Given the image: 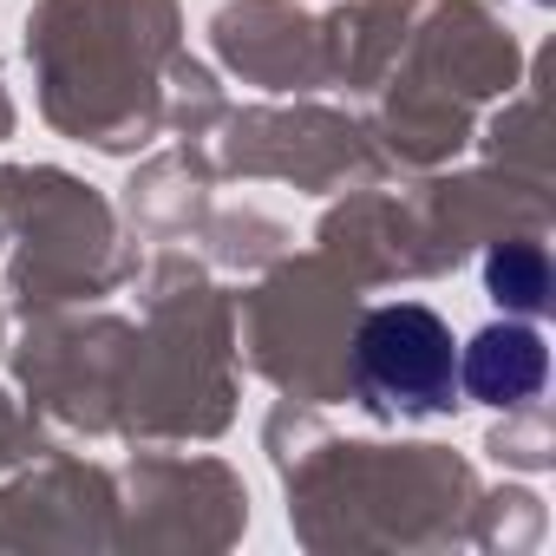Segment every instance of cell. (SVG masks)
I'll list each match as a JSON object with an SVG mask.
<instances>
[{"mask_svg":"<svg viewBox=\"0 0 556 556\" xmlns=\"http://www.w3.org/2000/svg\"><path fill=\"white\" fill-rule=\"evenodd\" d=\"M354 374H361V393L387 413H445L458 400L452 328L419 302L374 308L354 334Z\"/></svg>","mask_w":556,"mask_h":556,"instance_id":"cell-1","label":"cell"},{"mask_svg":"<svg viewBox=\"0 0 556 556\" xmlns=\"http://www.w3.org/2000/svg\"><path fill=\"white\" fill-rule=\"evenodd\" d=\"M484 282H491V295H497L504 308L536 315V308L549 302V255H543L536 242H504V249H491V262H484Z\"/></svg>","mask_w":556,"mask_h":556,"instance_id":"cell-3","label":"cell"},{"mask_svg":"<svg viewBox=\"0 0 556 556\" xmlns=\"http://www.w3.org/2000/svg\"><path fill=\"white\" fill-rule=\"evenodd\" d=\"M543 374H549V354L536 341V328L523 321H491L478 328L465 348H458V387L484 406H523L543 393Z\"/></svg>","mask_w":556,"mask_h":556,"instance_id":"cell-2","label":"cell"}]
</instances>
